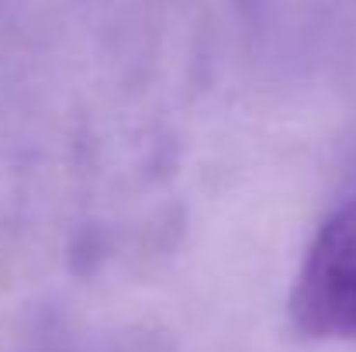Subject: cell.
Segmentation results:
<instances>
[{
	"mask_svg": "<svg viewBox=\"0 0 356 352\" xmlns=\"http://www.w3.org/2000/svg\"><path fill=\"white\" fill-rule=\"evenodd\" d=\"M287 311L308 339L356 342V197L315 228L298 262Z\"/></svg>",
	"mask_w": 356,
	"mask_h": 352,
	"instance_id": "obj_1",
	"label": "cell"
},
{
	"mask_svg": "<svg viewBox=\"0 0 356 352\" xmlns=\"http://www.w3.org/2000/svg\"><path fill=\"white\" fill-rule=\"evenodd\" d=\"M38 352H83V349H73V346H52V349H38Z\"/></svg>",
	"mask_w": 356,
	"mask_h": 352,
	"instance_id": "obj_2",
	"label": "cell"
}]
</instances>
